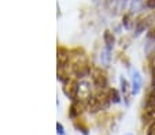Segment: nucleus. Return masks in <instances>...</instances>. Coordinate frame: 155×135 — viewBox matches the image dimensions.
I'll use <instances>...</instances> for the list:
<instances>
[{"mask_svg":"<svg viewBox=\"0 0 155 135\" xmlns=\"http://www.w3.org/2000/svg\"><path fill=\"white\" fill-rule=\"evenodd\" d=\"M92 81H94V85L100 90L107 86V78H106L104 72H102L100 70H96L92 74Z\"/></svg>","mask_w":155,"mask_h":135,"instance_id":"1","label":"nucleus"},{"mask_svg":"<svg viewBox=\"0 0 155 135\" xmlns=\"http://www.w3.org/2000/svg\"><path fill=\"white\" fill-rule=\"evenodd\" d=\"M91 97V85L88 82H80L78 90H77V98L78 100H88Z\"/></svg>","mask_w":155,"mask_h":135,"instance_id":"2","label":"nucleus"},{"mask_svg":"<svg viewBox=\"0 0 155 135\" xmlns=\"http://www.w3.org/2000/svg\"><path fill=\"white\" fill-rule=\"evenodd\" d=\"M143 120L144 123H154L155 121V105H147L144 108L143 113Z\"/></svg>","mask_w":155,"mask_h":135,"instance_id":"3","label":"nucleus"},{"mask_svg":"<svg viewBox=\"0 0 155 135\" xmlns=\"http://www.w3.org/2000/svg\"><path fill=\"white\" fill-rule=\"evenodd\" d=\"M147 105H155V86L152 87V90L150 91L148 97H147V103H146V106Z\"/></svg>","mask_w":155,"mask_h":135,"instance_id":"4","label":"nucleus"},{"mask_svg":"<svg viewBox=\"0 0 155 135\" xmlns=\"http://www.w3.org/2000/svg\"><path fill=\"white\" fill-rule=\"evenodd\" d=\"M104 42L107 44L108 48H111L113 44H114V38H113V35L110 34V32H106L104 33Z\"/></svg>","mask_w":155,"mask_h":135,"instance_id":"5","label":"nucleus"},{"mask_svg":"<svg viewBox=\"0 0 155 135\" xmlns=\"http://www.w3.org/2000/svg\"><path fill=\"white\" fill-rule=\"evenodd\" d=\"M147 135H155V121L150 124L148 130H147Z\"/></svg>","mask_w":155,"mask_h":135,"instance_id":"6","label":"nucleus"},{"mask_svg":"<svg viewBox=\"0 0 155 135\" xmlns=\"http://www.w3.org/2000/svg\"><path fill=\"white\" fill-rule=\"evenodd\" d=\"M151 83H152V87L155 86V67L151 68Z\"/></svg>","mask_w":155,"mask_h":135,"instance_id":"7","label":"nucleus"},{"mask_svg":"<svg viewBox=\"0 0 155 135\" xmlns=\"http://www.w3.org/2000/svg\"><path fill=\"white\" fill-rule=\"evenodd\" d=\"M146 6L148 7V8H155V0H147Z\"/></svg>","mask_w":155,"mask_h":135,"instance_id":"8","label":"nucleus"},{"mask_svg":"<svg viewBox=\"0 0 155 135\" xmlns=\"http://www.w3.org/2000/svg\"><path fill=\"white\" fill-rule=\"evenodd\" d=\"M148 37H150V38H154V40H155V29H152L151 32L148 33Z\"/></svg>","mask_w":155,"mask_h":135,"instance_id":"9","label":"nucleus"}]
</instances>
